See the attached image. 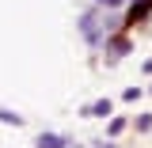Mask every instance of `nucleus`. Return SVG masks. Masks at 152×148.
Masks as SVG:
<instances>
[{
	"label": "nucleus",
	"mask_w": 152,
	"mask_h": 148,
	"mask_svg": "<svg viewBox=\"0 0 152 148\" xmlns=\"http://www.w3.org/2000/svg\"><path fill=\"white\" fill-rule=\"evenodd\" d=\"M76 31H80V38H84L91 50H99L107 34L122 31V12H107V8L88 4V8L80 12V19H76Z\"/></svg>",
	"instance_id": "f257e3e1"
},
{
	"label": "nucleus",
	"mask_w": 152,
	"mask_h": 148,
	"mask_svg": "<svg viewBox=\"0 0 152 148\" xmlns=\"http://www.w3.org/2000/svg\"><path fill=\"white\" fill-rule=\"evenodd\" d=\"M99 50L107 53V65H118L126 53H133V38H129V31H114V34L103 38V46H99Z\"/></svg>",
	"instance_id": "f03ea898"
},
{
	"label": "nucleus",
	"mask_w": 152,
	"mask_h": 148,
	"mask_svg": "<svg viewBox=\"0 0 152 148\" xmlns=\"http://www.w3.org/2000/svg\"><path fill=\"white\" fill-rule=\"evenodd\" d=\"M152 19V0H129L126 12H122V31H133V27H145Z\"/></svg>",
	"instance_id": "7ed1b4c3"
},
{
	"label": "nucleus",
	"mask_w": 152,
	"mask_h": 148,
	"mask_svg": "<svg viewBox=\"0 0 152 148\" xmlns=\"http://www.w3.org/2000/svg\"><path fill=\"white\" fill-rule=\"evenodd\" d=\"M76 114H80V118H110V114H114V99H110V95L91 99V103H84Z\"/></svg>",
	"instance_id": "20e7f679"
},
{
	"label": "nucleus",
	"mask_w": 152,
	"mask_h": 148,
	"mask_svg": "<svg viewBox=\"0 0 152 148\" xmlns=\"http://www.w3.org/2000/svg\"><path fill=\"white\" fill-rule=\"evenodd\" d=\"M72 141L65 137V133H53V129H42L34 137V148H69Z\"/></svg>",
	"instance_id": "39448f33"
},
{
	"label": "nucleus",
	"mask_w": 152,
	"mask_h": 148,
	"mask_svg": "<svg viewBox=\"0 0 152 148\" xmlns=\"http://www.w3.org/2000/svg\"><path fill=\"white\" fill-rule=\"evenodd\" d=\"M0 125H8V129H23V125H27V118H23L19 110H12V106H4V103H0Z\"/></svg>",
	"instance_id": "423d86ee"
},
{
	"label": "nucleus",
	"mask_w": 152,
	"mask_h": 148,
	"mask_svg": "<svg viewBox=\"0 0 152 148\" xmlns=\"http://www.w3.org/2000/svg\"><path fill=\"white\" fill-rule=\"evenodd\" d=\"M126 129H129V118H126V114H110V118H107V137H110V141H118Z\"/></svg>",
	"instance_id": "0eeeda50"
},
{
	"label": "nucleus",
	"mask_w": 152,
	"mask_h": 148,
	"mask_svg": "<svg viewBox=\"0 0 152 148\" xmlns=\"http://www.w3.org/2000/svg\"><path fill=\"white\" fill-rule=\"evenodd\" d=\"M129 129L137 133V137H148L152 133V114H137V118L129 122Z\"/></svg>",
	"instance_id": "6e6552de"
},
{
	"label": "nucleus",
	"mask_w": 152,
	"mask_h": 148,
	"mask_svg": "<svg viewBox=\"0 0 152 148\" xmlns=\"http://www.w3.org/2000/svg\"><path fill=\"white\" fill-rule=\"evenodd\" d=\"M145 99V87L141 84H129V87H122V103H141Z\"/></svg>",
	"instance_id": "1a4fd4ad"
},
{
	"label": "nucleus",
	"mask_w": 152,
	"mask_h": 148,
	"mask_svg": "<svg viewBox=\"0 0 152 148\" xmlns=\"http://www.w3.org/2000/svg\"><path fill=\"white\" fill-rule=\"evenodd\" d=\"M95 8H107V12H126V0H91Z\"/></svg>",
	"instance_id": "9d476101"
},
{
	"label": "nucleus",
	"mask_w": 152,
	"mask_h": 148,
	"mask_svg": "<svg viewBox=\"0 0 152 148\" xmlns=\"http://www.w3.org/2000/svg\"><path fill=\"white\" fill-rule=\"evenodd\" d=\"M91 148H122L118 141H110V137H103V141H91Z\"/></svg>",
	"instance_id": "9b49d317"
},
{
	"label": "nucleus",
	"mask_w": 152,
	"mask_h": 148,
	"mask_svg": "<svg viewBox=\"0 0 152 148\" xmlns=\"http://www.w3.org/2000/svg\"><path fill=\"white\" fill-rule=\"evenodd\" d=\"M141 72H145V76H152V57H145V61H141Z\"/></svg>",
	"instance_id": "f8f14e48"
},
{
	"label": "nucleus",
	"mask_w": 152,
	"mask_h": 148,
	"mask_svg": "<svg viewBox=\"0 0 152 148\" xmlns=\"http://www.w3.org/2000/svg\"><path fill=\"white\" fill-rule=\"evenodd\" d=\"M145 95H152V84H148V87H145Z\"/></svg>",
	"instance_id": "ddd939ff"
}]
</instances>
